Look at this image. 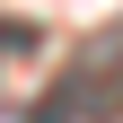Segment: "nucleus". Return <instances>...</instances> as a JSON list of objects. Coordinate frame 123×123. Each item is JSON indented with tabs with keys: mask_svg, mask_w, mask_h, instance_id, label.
I'll return each instance as SVG.
<instances>
[{
	"mask_svg": "<svg viewBox=\"0 0 123 123\" xmlns=\"http://www.w3.org/2000/svg\"><path fill=\"white\" fill-rule=\"evenodd\" d=\"M114 114H123V35H105L88 62H70L44 88V105L26 123H114Z\"/></svg>",
	"mask_w": 123,
	"mask_h": 123,
	"instance_id": "obj_1",
	"label": "nucleus"
}]
</instances>
